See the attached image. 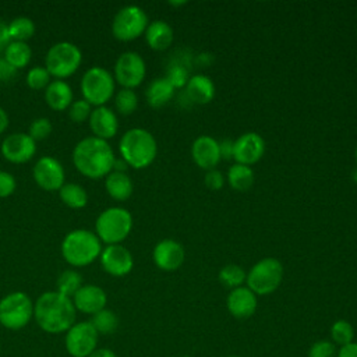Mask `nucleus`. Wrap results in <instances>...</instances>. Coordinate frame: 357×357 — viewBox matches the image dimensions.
Returning a JSON list of instances; mask_svg holds the SVG:
<instances>
[{
    "label": "nucleus",
    "mask_w": 357,
    "mask_h": 357,
    "mask_svg": "<svg viewBox=\"0 0 357 357\" xmlns=\"http://www.w3.org/2000/svg\"><path fill=\"white\" fill-rule=\"evenodd\" d=\"M353 180L357 183V169L353 172Z\"/></svg>",
    "instance_id": "3c124183"
},
{
    "label": "nucleus",
    "mask_w": 357,
    "mask_h": 357,
    "mask_svg": "<svg viewBox=\"0 0 357 357\" xmlns=\"http://www.w3.org/2000/svg\"><path fill=\"white\" fill-rule=\"evenodd\" d=\"M50 74L46 70V67L35 66L32 67L26 74V84L32 89H46V86L50 84Z\"/></svg>",
    "instance_id": "e433bc0d"
},
{
    "label": "nucleus",
    "mask_w": 357,
    "mask_h": 357,
    "mask_svg": "<svg viewBox=\"0 0 357 357\" xmlns=\"http://www.w3.org/2000/svg\"><path fill=\"white\" fill-rule=\"evenodd\" d=\"M146 74L144 59L137 52H124L114 64V79L123 86L132 89L142 84Z\"/></svg>",
    "instance_id": "9b49d317"
},
{
    "label": "nucleus",
    "mask_w": 357,
    "mask_h": 357,
    "mask_svg": "<svg viewBox=\"0 0 357 357\" xmlns=\"http://www.w3.org/2000/svg\"><path fill=\"white\" fill-rule=\"evenodd\" d=\"M36 152L35 141L24 132L7 135L1 142V155L11 163H25Z\"/></svg>",
    "instance_id": "2eb2a0df"
},
{
    "label": "nucleus",
    "mask_w": 357,
    "mask_h": 357,
    "mask_svg": "<svg viewBox=\"0 0 357 357\" xmlns=\"http://www.w3.org/2000/svg\"><path fill=\"white\" fill-rule=\"evenodd\" d=\"M173 28L162 20H155L145 29V40L153 50H166L173 43Z\"/></svg>",
    "instance_id": "b1692460"
},
{
    "label": "nucleus",
    "mask_w": 357,
    "mask_h": 357,
    "mask_svg": "<svg viewBox=\"0 0 357 357\" xmlns=\"http://www.w3.org/2000/svg\"><path fill=\"white\" fill-rule=\"evenodd\" d=\"M226 305L229 312L234 318L247 319L252 317L257 310V305H258L257 294L252 293L247 286H240L237 289L230 290L226 300Z\"/></svg>",
    "instance_id": "aec40b11"
},
{
    "label": "nucleus",
    "mask_w": 357,
    "mask_h": 357,
    "mask_svg": "<svg viewBox=\"0 0 357 357\" xmlns=\"http://www.w3.org/2000/svg\"><path fill=\"white\" fill-rule=\"evenodd\" d=\"M354 339V328L353 325L346 319H337L331 326V342L335 346L343 347Z\"/></svg>",
    "instance_id": "473e14b6"
},
{
    "label": "nucleus",
    "mask_w": 357,
    "mask_h": 357,
    "mask_svg": "<svg viewBox=\"0 0 357 357\" xmlns=\"http://www.w3.org/2000/svg\"><path fill=\"white\" fill-rule=\"evenodd\" d=\"M99 258L102 268L112 276H126L134 266L131 252L121 244L106 245Z\"/></svg>",
    "instance_id": "4468645a"
},
{
    "label": "nucleus",
    "mask_w": 357,
    "mask_h": 357,
    "mask_svg": "<svg viewBox=\"0 0 357 357\" xmlns=\"http://www.w3.org/2000/svg\"><path fill=\"white\" fill-rule=\"evenodd\" d=\"M114 153L107 141L86 137L77 142L73 151V163L75 169L85 177L100 178L113 170Z\"/></svg>",
    "instance_id": "f03ea898"
},
{
    "label": "nucleus",
    "mask_w": 357,
    "mask_h": 357,
    "mask_svg": "<svg viewBox=\"0 0 357 357\" xmlns=\"http://www.w3.org/2000/svg\"><path fill=\"white\" fill-rule=\"evenodd\" d=\"M188 64L184 63V60H174L169 67L166 73V79L173 85V88H181L187 84L190 79L188 74Z\"/></svg>",
    "instance_id": "c9c22d12"
},
{
    "label": "nucleus",
    "mask_w": 357,
    "mask_h": 357,
    "mask_svg": "<svg viewBox=\"0 0 357 357\" xmlns=\"http://www.w3.org/2000/svg\"><path fill=\"white\" fill-rule=\"evenodd\" d=\"M33 180L45 191L60 190L64 184V169L61 163L52 156H42L33 166Z\"/></svg>",
    "instance_id": "ddd939ff"
},
{
    "label": "nucleus",
    "mask_w": 357,
    "mask_h": 357,
    "mask_svg": "<svg viewBox=\"0 0 357 357\" xmlns=\"http://www.w3.org/2000/svg\"><path fill=\"white\" fill-rule=\"evenodd\" d=\"M45 100L50 109L63 112L73 103V89L64 79H54L45 89Z\"/></svg>",
    "instance_id": "5701e85b"
},
{
    "label": "nucleus",
    "mask_w": 357,
    "mask_h": 357,
    "mask_svg": "<svg viewBox=\"0 0 357 357\" xmlns=\"http://www.w3.org/2000/svg\"><path fill=\"white\" fill-rule=\"evenodd\" d=\"M128 165L127 162L123 159V158H116L114 159V163H113V170L112 172H121V173H126Z\"/></svg>",
    "instance_id": "de8ad7c7"
},
{
    "label": "nucleus",
    "mask_w": 357,
    "mask_h": 357,
    "mask_svg": "<svg viewBox=\"0 0 357 357\" xmlns=\"http://www.w3.org/2000/svg\"><path fill=\"white\" fill-rule=\"evenodd\" d=\"M11 42L10 35H8V26L4 21L0 20V53L6 50L8 43Z\"/></svg>",
    "instance_id": "a18cd8bd"
},
{
    "label": "nucleus",
    "mask_w": 357,
    "mask_h": 357,
    "mask_svg": "<svg viewBox=\"0 0 357 357\" xmlns=\"http://www.w3.org/2000/svg\"><path fill=\"white\" fill-rule=\"evenodd\" d=\"M89 128L93 137L100 139H109L117 134L119 120L116 113L107 106H98L89 116Z\"/></svg>",
    "instance_id": "412c9836"
},
{
    "label": "nucleus",
    "mask_w": 357,
    "mask_h": 357,
    "mask_svg": "<svg viewBox=\"0 0 357 357\" xmlns=\"http://www.w3.org/2000/svg\"><path fill=\"white\" fill-rule=\"evenodd\" d=\"M283 279V265L276 258H264L258 261L247 273V287L257 296L273 293Z\"/></svg>",
    "instance_id": "423d86ee"
},
{
    "label": "nucleus",
    "mask_w": 357,
    "mask_h": 357,
    "mask_svg": "<svg viewBox=\"0 0 357 357\" xmlns=\"http://www.w3.org/2000/svg\"><path fill=\"white\" fill-rule=\"evenodd\" d=\"M88 357H116V354L110 349H96Z\"/></svg>",
    "instance_id": "09e8293b"
},
{
    "label": "nucleus",
    "mask_w": 357,
    "mask_h": 357,
    "mask_svg": "<svg viewBox=\"0 0 357 357\" xmlns=\"http://www.w3.org/2000/svg\"><path fill=\"white\" fill-rule=\"evenodd\" d=\"M52 130H53V127H52V123L47 117H38V119L31 121L28 135L33 141H40V139L47 138L50 135Z\"/></svg>",
    "instance_id": "4c0bfd02"
},
{
    "label": "nucleus",
    "mask_w": 357,
    "mask_h": 357,
    "mask_svg": "<svg viewBox=\"0 0 357 357\" xmlns=\"http://www.w3.org/2000/svg\"><path fill=\"white\" fill-rule=\"evenodd\" d=\"M106 293L96 284H82L79 290L73 296V304L75 310L95 315L106 307Z\"/></svg>",
    "instance_id": "6ab92c4d"
},
{
    "label": "nucleus",
    "mask_w": 357,
    "mask_h": 357,
    "mask_svg": "<svg viewBox=\"0 0 357 357\" xmlns=\"http://www.w3.org/2000/svg\"><path fill=\"white\" fill-rule=\"evenodd\" d=\"M354 156H356V163H357V148H356V152H354Z\"/></svg>",
    "instance_id": "603ef678"
},
{
    "label": "nucleus",
    "mask_w": 357,
    "mask_h": 357,
    "mask_svg": "<svg viewBox=\"0 0 357 357\" xmlns=\"http://www.w3.org/2000/svg\"><path fill=\"white\" fill-rule=\"evenodd\" d=\"M227 357H240V356H227Z\"/></svg>",
    "instance_id": "864d4df0"
},
{
    "label": "nucleus",
    "mask_w": 357,
    "mask_h": 357,
    "mask_svg": "<svg viewBox=\"0 0 357 357\" xmlns=\"http://www.w3.org/2000/svg\"><path fill=\"white\" fill-rule=\"evenodd\" d=\"M75 314L73 300L59 291L40 294L33 305L36 324L47 333L67 332L75 322Z\"/></svg>",
    "instance_id": "f257e3e1"
},
{
    "label": "nucleus",
    "mask_w": 357,
    "mask_h": 357,
    "mask_svg": "<svg viewBox=\"0 0 357 357\" xmlns=\"http://www.w3.org/2000/svg\"><path fill=\"white\" fill-rule=\"evenodd\" d=\"M245 278H247V273L244 272V269L236 264L225 265L218 273V279L222 283V286L230 290L243 286V283L245 282Z\"/></svg>",
    "instance_id": "7c9ffc66"
},
{
    "label": "nucleus",
    "mask_w": 357,
    "mask_h": 357,
    "mask_svg": "<svg viewBox=\"0 0 357 357\" xmlns=\"http://www.w3.org/2000/svg\"><path fill=\"white\" fill-rule=\"evenodd\" d=\"M336 354H337L336 346L326 339L314 342L308 349V357H336Z\"/></svg>",
    "instance_id": "ea45409f"
},
{
    "label": "nucleus",
    "mask_w": 357,
    "mask_h": 357,
    "mask_svg": "<svg viewBox=\"0 0 357 357\" xmlns=\"http://www.w3.org/2000/svg\"><path fill=\"white\" fill-rule=\"evenodd\" d=\"M184 255L183 245L172 238L160 240L152 251L155 265L166 272L178 269L184 262Z\"/></svg>",
    "instance_id": "f3484780"
},
{
    "label": "nucleus",
    "mask_w": 357,
    "mask_h": 357,
    "mask_svg": "<svg viewBox=\"0 0 357 357\" xmlns=\"http://www.w3.org/2000/svg\"><path fill=\"white\" fill-rule=\"evenodd\" d=\"M336 357H357V342H351L343 347H339Z\"/></svg>",
    "instance_id": "49530a36"
},
{
    "label": "nucleus",
    "mask_w": 357,
    "mask_h": 357,
    "mask_svg": "<svg viewBox=\"0 0 357 357\" xmlns=\"http://www.w3.org/2000/svg\"><path fill=\"white\" fill-rule=\"evenodd\" d=\"M7 26L11 40L25 42L35 33V24L28 17H17L10 24H7Z\"/></svg>",
    "instance_id": "2f4dec72"
},
{
    "label": "nucleus",
    "mask_w": 357,
    "mask_h": 357,
    "mask_svg": "<svg viewBox=\"0 0 357 357\" xmlns=\"http://www.w3.org/2000/svg\"><path fill=\"white\" fill-rule=\"evenodd\" d=\"M17 183L11 173L0 170V198L10 197L15 191Z\"/></svg>",
    "instance_id": "a19ab883"
},
{
    "label": "nucleus",
    "mask_w": 357,
    "mask_h": 357,
    "mask_svg": "<svg viewBox=\"0 0 357 357\" xmlns=\"http://www.w3.org/2000/svg\"><path fill=\"white\" fill-rule=\"evenodd\" d=\"M265 152V141L257 132H244L234 141L233 159L240 165H254L257 163Z\"/></svg>",
    "instance_id": "dca6fc26"
},
{
    "label": "nucleus",
    "mask_w": 357,
    "mask_h": 357,
    "mask_svg": "<svg viewBox=\"0 0 357 357\" xmlns=\"http://www.w3.org/2000/svg\"><path fill=\"white\" fill-rule=\"evenodd\" d=\"M105 188L107 194L116 201H126L131 197L134 185L131 177L127 173L110 172L105 180Z\"/></svg>",
    "instance_id": "393cba45"
},
{
    "label": "nucleus",
    "mask_w": 357,
    "mask_h": 357,
    "mask_svg": "<svg viewBox=\"0 0 357 357\" xmlns=\"http://www.w3.org/2000/svg\"><path fill=\"white\" fill-rule=\"evenodd\" d=\"M32 57V49L26 42L11 40L4 50V60L10 63L15 70L24 68L29 64Z\"/></svg>",
    "instance_id": "bb28decb"
},
{
    "label": "nucleus",
    "mask_w": 357,
    "mask_h": 357,
    "mask_svg": "<svg viewBox=\"0 0 357 357\" xmlns=\"http://www.w3.org/2000/svg\"><path fill=\"white\" fill-rule=\"evenodd\" d=\"M227 180L233 190L247 191L254 183V172L250 166L234 163L227 172Z\"/></svg>",
    "instance_id": "c85d7f7f"
},
{
    "label": "nucleus",
    "mask_w": 357,
    "mask_h": 357,
    "mask_svg": "<svg viewBox=\"0 0 357 357\" xmlns=\"http://www.w3.org/2000/svg\"><path fill=\"white\" fill-rule=\"evenodd\" d=\"M7 127H8V116H7L6 110L3 107H0V134H3Z\"/></svg>",
    "instance_id": "8fccbe9b"
},
{
    "label": "nucleus",
    "mask_w": 357,
    "mask_h": 357,
    "mask_svg": "<svg viewBox=\"0 0 357 357\" xmlns=\"http://www.w3.org/2000/svg\"><path fill=\"white\" fill-rule=\"evenodd\" d=\"M132 229L131 213L121 206L105 209L95 222V234L107 245L120 244Z\"/></svg>",
    "instance_id": "39448f33"
},
{
    "label": "nucleus",
    "mask_w": 357,
    "mask_h": 357,
    "mask_svg": "<svg viewBox=\"0 0 357 357\" xmlns=\"http://www.w3.org/2000/svg\"><path fill=\"white\" fill-rule=\"evenodd\" d=\"M81 286H82V276L74 269L63 271L56 280V287H57L56 291H59L66 297H73L79 290Z\"/></svg>",
    "instance_id": "c756f323"
},
{
    "label": "nucleus",
    "mask_w": 357,
    "mask_h": 357,
    "mask_svg": "<svg viewBox=\"0 0 357 357\" xmlns=\"http://www.w3.org/2000/svg\"><path fill=\"white\" fill-rule=\"evenodd\" d=\"M174 96V88L166 78H155L145 91L146 102L151 107L159 109L167 105Z\"/></svg>",
    "instance_id": "a878e982"
},
{
    "label": "nucleus",
    "mask_w": 357,
    "mask_h": 357,
    "mask_svg": "<svg viewBox=\"0 0 357 357\" xmlns=\"http://www.w3.org/2000/svg\"><path fill=\"white\" fill-rule=\"evenodd\" d=\"M205 185L211 190H220L225 184V177L223 174L216 170V169H212V170H208L206 174H205Z\"/></svg>",
    "instance_id": "79ce46f5"
},
{
    "label": "nucleus",
    "mask_w": 357,
    "mask_h": 357,
    "mask_svg": "<svg viewBox=\"0 0 357 357\" xmlns=\"http://www.w3.org/2000/svg\"><path fill=\"white\" fill-rule=\"evenodd\" d=\"M17 74V70L3 59H0V82H7L11 78H14Z\"/></svg>",
    "instance_id": "c03bdc74"
},
{
    "label": "nucleus",
    "mask_w": 357,
    "mask_h": 357,
    "mask_svg": "<svg viewBox=\"0 0 357 357\" xmlns=\"http://www.w3.org/2000/svg\"><path fill=\"white\" fill-rule=\"evenodd\" d=\"M92 113V109H91V105L84 100V99H79V100H74L70 107H68V117L71 121L74 123H84L89 119Z\"/></svg>",
    "instance_id": "58836bf2"
},
{
    "label": "nucleus",
    "mask_w": 357,
    "mask_h": 357,
    "mask_svg": "<svg viewBox=\"0 0 357 357\" xmlns=\"http://www.w3.org/2000/svg\"><path fill=\"white\" fill-rule=\"evenodd\" d=\"M181 357H192V356H181Z\"/></svg>",
    "instance_id": "5fc2aeb1"
},
{
    "label": "nucleus",
    "mask_w": 357,
    "mask_h": 357,
    "mask_svg": "<svg viewBox=\"0 0 357 357\" xmlns=\"http://www.w3.org/2000/svg\"><path fill=\"white\" fill-rule=\"evenodd\" d=\"M191 156L195 165L206 172L215 169L222 160L219 153V144L209 135H201L192 142Z\"/></svg>",
    "instance_id": "a211bd4d"
},
{
    "label": "nucleus",
    "mask_w": 357,
    "mask_h": 357,
    "mask_svg": "<svg viewBox=\"0 0 357 357\" xmlns=\"http://www.w3.org/2000/svg\"><path fill=\"white\" fill-rule=\"evenodd\" d=\"M148 24V15L141 7L126 6L116 13L112 21V33L123 42L134 40L145 33Z\"/></svg>",
    "instance_id": "9d476101"
},
{
    "label": "nucleus",
    "mask_w": 357,
    "mask_h": 357,
    "mask_svg": "<svg viewBox=\"0 0 357 357\" xmlns=\"http://www.w3.org/2000/svg\"><path fill=\"white\" fill-rule=\"evenodd\" d=\"M81 92L91 106H105L114 93V77L106 68L93 66L81 78Z\"/></svg>",
    "instance_id": "0eeeda50"
},
{
    "label": "nucleus",
    "mask_w": 357,
    "mask_h": 357,
    "mask_svg": "<svg viewBox=\"0 0 357 357\" xmlns=\"http://www.w3.org/2000/svg\"><path fill=\"white\" fill-rule=\"evenodd\" d=\"M121 158L134 169L148 167L156 158L158 145L153 135L145 128L127 130L119 144Z\"/></svg>",
    "instance_id": "7ed1b4c3"
},
{
    "label": "nucleus",
    "mask_w": 357,
    "mask_h": 357,
    "mask_svg": "<svg viewBox=\"0 0 357 357\" xmlns=\"http://www.w3.org/2000/svg\"><path fill=\"white\" fill-rule=\"evenodd\" d=\"M91 324L93 325V328L96 329L98 333L109 335V333H113L117 329L119 318H117V315L112 310L103 308L102 311L96 312L92 317Z\"/></svg>",
    "instance_id": "72a5a7b5"
},
{
    "label": "nucleus",
    "mask_w": 357,
    "mask_h": 357,
    "mask_svg": "<svg viewBox=\"0 0 357 357\" xmlns=\"http://www.w3.org/2000/svg\"><path fill=\"white\" fill-rule=\"evenodd\" d=\"M82 61V53L71 42H57L46 53L45 67L52 77L63 79L73 75Z\"/></svg>",
    "instance_id": "6e6552de"
},
{
    "label": "nucleus",
    "mask_w": 357,
    "mask_h": 357,
    "mask_svg": "<svg viewBox=\"0 0 357 357\" xmlns=\"http://www.w3.org/2000/svg\"><path fill=\"white\" fill-rule=\"evenodd\" d=\"M102 241L86 229H75L66 234L61 243V255L71 266H86L100 257Z\"/></svg>",
    "instance_id": "20e7f679"
},
{
    "label": "nucleus",
    "mask_w": 357,
    "mask_h": 357,
    "mask_svg": "<svg viewBox=\"0 0 357 357\" xmlns=\"http://www.w3.org/2000/svg\"><path fill=\"white\" fill-rule=\"evenodd\" d=\"M218 144H219L220 159H225V160L233 159V153H234V141L230 139V138H223V139L219 141Z\"/></svg>",
    "instance_id": "37998d69"
},
{
    "label": "nucleus",
    "mask_w": 357,
    "mask_h": 357,
    "mask_svg": "<svg viewBox=\"0 0 357 357\" xmlns=\"http://www.w3.org/2000/svg\"><path fill=\"white\" fill-rule=\"evenodd\" d=\"M184 93L191 103L206 105L215 96V84L208 75L197 74L187 81Z\"/></svg>",
    "instance_id": "4be33fe9"
},
{
    "label": "nucleus",
    "mask_w": 357,
    "mask_h": 357,
    "mask_svg": "<svg viewBox=\"0 0 357 357\" xmlns=\"http://www.w3.org/2000/svg\"><path fill=\"white\" fill-rule=\"evenodd\" d=\"M33 317V303L28 294L14 291L0 300V324L11 331L24 328Z\"/></svg>",
    "instance_id": "1a4fd4ad"
},
{
    "label": "nucleus",
    "mask_w": 357,
    "mask_h": 357,
    "mask_svg": "<svg viewBox=\"0 0 357 357\" xmlns=\"http://www.w3.org/2000/svg\"><path fill=\"white\" fill-rule=\"evenodd\" d=\"M114 106L116 110L123 116L134 113L138 107V96L134 92V89L121 88L114 96Z\"/></svg>",
    "instance_id": "f704fd0d"
},
{
    "label": "nucleus",
    "mask_w": 357,
    "mask_h": 357,
    "mask_svg": "<svg viewBox=\"0 0 357 357\" xmlns=\"http://www.w3.org/2000/svg\"><path fill=\"white\" fill-rule=\"evenodd\" d=\"M63 204L73 209H81L88 204V194L85 188L77 183H64L59 190Z\"/></svg>",
    "instance_id": "cd10ccee"
},
{
    "label": "nucleus",
    "mask_w": 357,
    "mask_h": 357,
    "mask_svg": "<svg viewBox=\"0 0 357 357\" xmlns=\"http://www.w3.org/2000/svg\"><path fill=\"white\" fill-rule=\"evenodd\" d=\"M99 333L91 321L74 324L66 335V349L73 357H88L96 350Z\"/></svg>",
    "instance_id": "f8f14e48"
}]
</instances>
